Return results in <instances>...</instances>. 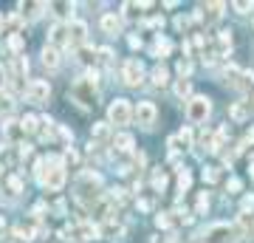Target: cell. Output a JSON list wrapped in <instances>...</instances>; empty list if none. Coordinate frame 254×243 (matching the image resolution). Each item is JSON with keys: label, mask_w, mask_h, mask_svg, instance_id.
I'll use <instances>...</instances> for the list:
<instances>
[{"label": "cell", "mask_w": 254, "mask_h": 243, "mask_svg": "<svg viewBox=\"0 0 254 243\" xmlns=\"http://www.w3.org/2000/svg\"><path fill=\"white\" fill-rule=\"evenodd\" d=\"M99 187H102L99 172H82L79 178H76V195H79V201H85V204H96V201H99V192H96Z\"/></svg>", "instance_id": "obj_1"}, {"label": "cell", "mask_w": 254, "mask_h": 243, "mask_svg": "<svg viewBox=\"0 0 254 243\" xmlns=\"http://www.w3.org/2000/svg\"><path fill=\"white\" fill-rule=\"evenodd\" d=\"M71 96L76 102H79L82 108H93L96 105V82H93V77H82V80L73 82V88H71Z\"/></svg>", "instance_id": "obj_2"}, {"label": "cell", "mask_w": 254, "mask_h": 243, "mask_svg": "<svg viewBox=\"0 0 254 243\" xmlns=\"http://www.w3.org/2000/svg\"><path fill=\"white\" fill-rule=\"evenodd\" d=\"M203 238H206V243H237L240 241V229L229 224H215L203 232Z\"/></svg>", "instance_id": "obj_3"}, {"label": "cell", "mask_w": 254, "mask_h": 243, "mask_svg": "<svg viewBox=\"0 0 254 243\" xmlns=\"http://www.w3.org/2000/svg\"><path fill=\"white\" fill-rule=\"evenodd\" d=\"M209 113H212V99H209V96H192V99L187 102V119H190L192 125L206 122Z\"/></svg>", "instance_id": "obj_4"}, {"label": "cell", "mask_w": 254, "mask_h": 243, "mask_svg": "<svg viewBox=\"0 0 254 243\" xmlns=\"http://www.w3.org/2000/svg\"><path fill=\"white\" fill-rule=\"evenodd\" d=\"M46 164H51V170H48V175L43 178V184H46L48 189H63V184H65V167H63V162H60L57 156H48Z\"/></svg>", "instance_id": "obj_5"}, {"label": "cell", "mask_w": 254, "mask_h": 243, "mask_svg": "<svg viewBox=\"0 0 254 243\" xmlns=\"http://www.w3.org/2000/svg\"><path fill=\"white\" fill-rule=\"evenodd\" d=\"M108 119H110V125H127L130 119H133V108H130V102L127 99H116V102H110V108H108Z\"/></svg>", "instance_id": "obj_6"}, {"label": "cell", "mask_w": 254, "mask_h": 243, "mask_svg": "<svg viewBox=\"0 0 254 243\" xmlns=\"http://www.w3.org/2000/svg\"><path fill=\"white\" fill-rule=\"evenodd\" d=\"M141 77H144V65L138 63V60H127V63L122 65V80H125V85L138 88V85H141Z\"/></svg>", "instance_id": "obj_7"}, {"label": "cell", "mask_w": 254, "mask_h": 243, "mask_svg": "<svg viewBox=\"0 0 254 243\" xmlns=\"http://www.w3.org/2000/svg\"><path fill=\"white\" fill-rule=\"evenodd\" d=\"M133 116H136V122H138L141 127H153L155 119H158V110H155L153 102H141V105L133 110Z\"/></svg>", "instance_id": "obj_8"}, {"label": "cell", "mask_w": 254, "mask_h": 243, "mask_svg": "<svg viewBox=\"0 0 254 243\" xmlns=\"http://www.w3.org/2000/svg\"><path fill=\"white\" fill-rule=\"evenodd\" d=\"M26 96L31 102H48V96H51V85H48L46 80H34L26 88Z\"/></svg>", "instance_id": "obj_9"}, {"label": "cell", "mask_w": 254, "mask_h": 243, "mask_svg": "<svg viewBox=\"0 0 254 243\" xmlns=\"http://www.w3.org/2000/svg\"><path fill=\"white\" fill-rule=\"evenodd\" d=\"M63 235H73L76 241H96V238H99V226L79 224V226H73V229H65Z\"/></svg>", "instance_id": "obj_10"}, {"label": "cell", "mask_w": 254, "mask_h": 243, "mask_svg": "<svg viewBox=\"0 0 254 243\" xmlns=\"http://www.w3.org/2000/svg\"><path fill=\"white\" fill-rule=\"evenodd\" d=\"M223 9H226L223 3H206V6L200 9V14H195V17H198V20H206V26H209V23H218L220 14H223Z\"/></svg>", "instance_id": "obj_11"}, {"label": "cell", "mask_w": 254, "mask_h": 243, "mask_svg": "<svg viewBox=\"0 0 254 243\" xmlns=\"http://www.w3.org/2000/svg\"><path fill=\"white\" fill-rule=\"evenodd\" d=\"M85 37H88V26H85L82 20H73L71 26H68V43H71V45H82V43H85Z\"/></svg>", "instance_id": "obj_12"}, {"label": "cell", "mask_w": 254, "mask_h": 243, "mask_svg": "<svg viewBox=\"0 0 254 243\" xmlns=\"http://www.w3.org/2000/svg\"><path fill=\"white\" fill-rule=\"evenodd\" d=\"M102 31H105V34H110V37H116L119 31H122V20L116 17V14H105V17H102Z\"/></svg>", "instance_id": "obj_13"}, {"label": "cell", "mask_w": 254, "mask_h": 243, "mask_svg": "<svg viewBox=\"0 0 254 243\" xmlns=\"http://www.w3.org/2000/svg\"><path fill=\"white\" fill-rule=\"evenodd\" d=\"M170 147H175V150H187V147H192V133L184 127L178 136H173V139H170Z\"/></svg>", "instance_id": "obj_14"}, {"label": "cell", "mask_w": 254, "mask_h": 243, "mask_svg": "<svg viewBox=\"0 0 254 243\" xmlns=\"http://www.w3.org/2000/svg\"><path fill=\"white\" fill-rule=\"evenodd\" d=\"M43 65H48V68H57L60 65V51H57L54 45H46L43 48Z\"/></svg>", "instance_id": "obj_15"}, {"label": "cell", "mask_w": 254, "mask_h": 243, "mask_svg": "<svg viewBox=\"0 0 254 243\" xmlns=\"http://www.w3.org/2000/svg\"><path fill=\"white\" fill-rule=\"evenodd\" d=\"M3 136H6V142H17L20 136H23L20 122H6V125H3Z\"/></svg>", "instance_id": "obj_16"}, {"label": "cell", "mask_w": 254, "mask_h": 243, "mask_svg": "<svg viewBox=\"0 0 254 243\" xmlns=\"http://www.w3.org/2000/svg\"><path fill=\"white\" fill-rule=\"evenodd\" d=\"M20 9H23V14H26L28 20H34V17L43 14V9H48V3H23Z\"/></svg>", "instance_id": "obj_17"}, {"label": "cell", "mask_w": 254, "mask_h": 243, "mask_svg": "<svg viewBox=\"0 0 254 243\" xmlns=\"http://www.w3.org/2000/svg\"><path fill=\"white\" fill-rule=\"evenodd\" d=\"M113 144H116V150H122V153H130V150H133V136L119 133L116 139H113Z\"/></svg>", "instance_id": "obj_18"}, {"label": "cell", "mask_w": 254, "mask_h": 243, "mask_svg": "<svg viewBox=\"0 0 254 243\" xmlns=\"http://www.w3.org/2000/svg\"><path fill=\"white\" fill-rule=\"evenodd\" d=\"M167 80H170V71H167L164 65H155V68H153V85L164 88V85H167Z\"/></svg>", "instance_id": "obj_19"}, {"label": "cell", "mask_w": 254, "mask_h": 243, "mask_svg": "<svg viewBox=\"0 0 254 243\" xmlns=\"http://www.w3.org/2000/svg\"><path fill=\"white\" fill-rule=\"evenodd\" d=\"M170 51H173V43H170V40H164V37H158L155 45H153V54L155 57H167Z\"/></svg>", "instance_id": "obj_20"}, {"label": "cell", "mask_w": 254, "mask_h": 243, "mask_svg": "<svg viewBox=\"0 0 254 243\" xmlns=\"http://www.w3.org/2000/svg\"><path fill=\"white\" fill-rule=\"evenodd\" d=\"M9 48L14 51V54H20V51L26 48V40H23V34H20V31H14V34L9 37Z\"/></svg>", "instance_id": "obj_21"}, {"label": "cell", "mask_w": 254, "mask_h": 243, "mask_svg": "<svg viewBox=\"0 0 254 243\" xmlns=\"http://www.w3.org/2000/svg\"><path fill=\"white\" fill-rule=\"evenodd\" d=\"M229 48H232V31H220L218 34V51L220 54H226Z\"/></svg>", "instance_id": "obj_22"}, {"label": "cell", "mask_w": 254, "mask_h": 243, "mask_svg": "<svg viewBox=\"0 0 254 243\" xmlns=\"http://www.w3.org/2000/svg\"><path fill=\"white\" fill-rule=\"evenodd\" d=\"M175 93H178L181 99H187V96L192 93V82L190 80H178V82H175Z\"/></svg>", "instance_id": "obj_23"}, {"label": "cell", "mask_w": 254, "mask_h": 243, "mask_svg": "<svg viewBox=\"0 0 254 243\" xmlns=\"http://www.w3.org/2000/svg\"><path fill=\"white\" fill-rule=\"evenodd\" d=\"M6 187H9L11 195H20V192H23V181H20V175H9V178H6Z\"/></svg>", "instance_id": "obj_24"}, {"label": "cell", "mask_w": 254, "mask_h": 243, "mask_svg": "<svg viewBox=\"0 0 254 243\" xmlns=\"http://www.w3.org/2000/svg\"><path fill=\"white\" fill-rule=\"evenodd\" d=\"M91 136L102 142V139H108V136H110V130H108V125H105V122H96V125L91 127Z\"/></svg>", "instance_id": "obj_25"}, {"label": "cell", "mask_w": 254, "mask_h": 243, "mask_svg": "<svg viewBox=\"0 0 254 243\" xmlns=\"http://www.w3.org/2000/svg\"><path fill=\"white\" fill-rule=\"evenodd\" d=\"M37 122H40L37 116H23V119H20V127H23V133H34V130H37Z\"/></svg>", "instance_id": "obj_26"}, {"label": "cell", "mask_w": 254, "mask_h": 243, "mask_svg": "<svg viewBox=\"0 0 254 243\" xmlns=\"http://www.w3.org/2000/svg\"><path fill=\"white\" fill-rule=\"evenodd\" d=\"M246 116H249V108H246L243 102H237L235 108H232V119H235V122H243Z\"/></svg>", "instance_id": "obj_27"}, {"label": "cell", "mask_w": 254, "mask_h": 243, "mask_svg": "<svg viewBox=\"0 0 254 243\" xmlns=\"http://www.w3.org/2000/svg\"><path fill=\"white\" fill-rule=\"evenodd\" d=\"M190 184H192V175L187 170H181V172H178V189H181V192H187V189H190Z\"/></svg>", "instance_id": "obj_28"}, {"label": "cell", "mask_w": 254, "mask_h": 243, "mask_svg": "<svg viewBox=\"0 0 254 243\" xmlns=\"http://www.w3.org/2000/svg\"><path fill=\"white\" fill-rule=\"evenodd\" d=\"M141 9H144V6H136V3H125V14H127V20H136L138 14H141Z\"/></svg>", "instance_id": "obj_29"}, {"label": "cell", "mask_w": 254, "mask_h": 243, "mask_svg": "<svg viewBox=\"0 0 254 243\" xmlns=\"http://www.w3.org/2000/svg\"><path fill=\"white\" fill-rule=\"evenodd\" d=\"M218 178H220V170H218V167H206V170H203V181H206V184H215Z\"/></svg>", "instance_id": "obj_30"}, {"label": "cell", "mask_w": 254, "mask_h": 243, "mask_svg": "<svg viewBox=\"0 0 254 243\" xmlns=\"http://www.w3.org/2000/svg\"><path fill=\"white\" fill-rule=\"evenodd\" d=\"M14 235H17L20 241H31V238H34V229H31V226H17Z\"/></svg>", "instance_id": "obj_31"}, {"label": "cell", "mask_w": 254, "mask_h": 243, "mask_svg": "<svg viewBox=\"0 0 254 243\" xmlns=\"http://www.w3.org/2000/svg\"><path fill=\"white\" fill-rule=\"evenodd\" d=\"M153 187H155V192H164V187H167V175L164 172H155L153 175Z\"/></svg>", "instance_id": "obj_32"}, {"label": "cell", "mask_w": 254, "mask_h": 243, "mask_svg": "<svg viewBox=\"0 0 254 243\" xmlns=\"http://www.w3.org/2000/svg\"><path fill=\"white\" fill-rule=\"evenodd\" d=\"M54 43H68V26H57L54 28Z\"/></svg>", "instance_id": "obj_33"}, {"label": "cell", "mask_w": 254, "mask_h": 243, "mask_svg": "<svg viewBox=\"0 0 254 243\" xmlns=\"http://www.w3.org/2000/svg\"><path fill=\"white\" fill-rule=\"evenodd\" d=\"M155 226H158V229H170V226H173V221H170V215H155Z\"/></svg>", "instance_id": "obj_34"}, {"label": "cell", "mask_w": 254, "mask_h": 243, "mask_svg": "<svg viewBox=\"0 0 254 243\" xmlns=\"http://www.w3.org/2000/svg\"><path fill=\"white\" fill-rule=\"evenodd\" d=\"M190 71H192V63H190V60H181V63H178V74H181V80H187Z\"/></svg>", "instance_id": "obj_35"}, {"label": "cell", "mask_w": 254, "mask_h": 243, "mask_svg": "<svg viewBox=\"0 0 254 243\" xmlns=\"http://www.w3.org/2000/svg\"><path fill=\"white\" fill-rule=\"evenodd\" d=\"M206 209H209V195H206V192H203V195H200V198H198V215H203Z\"/></svg>", "instance_id": "obj_36"}, {"label": "cell", "mask_w": 254, "mask_h": 243, "mask_svg": "<svg viewBox=\"0 0 254 243\" xmlns=\"http://www.w3.org/2000/svg\"><path fill=\"white\" fill-rule=\"evenodd\" d=\"M249 209H254V195H246L243 198V215L249 212Z\"/></svg>", "instance_id": "obj_37"}, {"label": "cell", "mask_w": 254, "mask_h": 243, "mask_svg": "<svg viewBox=\"0 0 254 243\" xmlns=\"http://www.w3.org/2000/svg\"><path fill=\"white\" fill-rule=\"evenodd\" d=\"M99 60H102V63L113 60V51H110V48H99Z\"/></svg>", "instance_id": "obj_38"}, {"label": "cell", "mask_w": 254, "mask_h": 243, "mask_svg": "<svg viewBox=\"0 0 254 243\" xmlns=\"http://www.w3.org/2000/svg\"><path fill=\"white\" fill-rule=\"evenodd\" d=\"M60 133H63V139H65V142H71V139H73V130H68L65 125H60Z\"/></svg>", "instance_id": "obj_39"}, {"label": "cell", "mask_w": 254, "mask_h": 243, "mask_svg": "<svg viewBox=\"0 0 254 243\" xmlns=\"http://www.w3.org/2000/svg\"><path fill=\"white\" fill-rule=\"evenodd\" d=\"M235 9L240 11V14H246V11L252 9V3H235Z\"/></svg>", "instance_id": "obj_40"}, {"label": "cell", "mask_w": 254, "mask_h": 243, "mask_svg": "<svg viewBox=\"0 0 254 243\" xmlns=\"http://www.w3.org/2000/svg\"><path fill=\"white\" fill-rule=\"evenodd\" d=\"M229 189H235V192H237V189H240V181L232 178V181H229Z\"/></svg>", "instance_id": "obj_41"}, {"label": "cell", "mask_w": 254, "mask_h": 243, "mask_svg": "<svg viewBox=\"0 0 254 243\" xmlns=\"http://www.w3.org/2000/svg\"><path fill=\"white\" fill-rule=\"evenodd\" d=\"M6 85V74H3V65H0V88Z\"/></svg>", "instance_id": "obj_42"}, {"label": "cell", "mask_w": 254, "mask_h": 243, "mask_svg": "<svg viewBox=\"0 0 254 243\" xmlns=\"http://www.w3.org/2000/svg\"><path fill=\"white\" fill-rule=\"evenodd\" d=\"M3 229H6V221H3V218H0V238H3Z\"/></svg>", "instance_id": "obj_43"}, {"label": "cell", "mask_w": 254, "mask_h": 243, "mask_svg": "<svg viewBox=\"0 0 254 243\" xmlns=\"http://www.w3.org/2000/svg\"><path fill=\"white\" fill-rule=\"evenodd\" d=\"M3 26H6V20H3V14H0V31H3Z\"/></svg>", "instance_id": "obj_44"}, {"label": "cell", "mask_w": 254, "mask_h": 243, "mask_svg": "<svg viewBox=\"0 0 254 243\" xmlns=\"http://www.w3.org/2000/svg\"><path fill=\"white\" fill-rule=\"evenodd\" d=\"M0 175H3V167H0Z\"/></svg>", "instance_id": "obj_45"}, {"label": "cell", "mask_w": 254, "mask_h": 243, "mask_svg": "<svg viewBox=\"0 0 254 243\" xmlns=\"http://www.w3.org/2000/svg\"><path fill=\"white\" fill-rule=\"evenodd\" d=\"M252 175H254V167H252Z\"/></svg>", "instance_id": "obj_46"}]
</instances>
